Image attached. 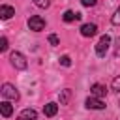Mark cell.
<instances>
[{
  "instance_id": "6da1fadb",
  "label": "cell",
  "mask_w": 120,
  "mask_h": 120,
  "mask_svg": "<svg viewBox=\"0 0 120 120\" xmlns=\"http://www.w3.org/2000/svg\"><path fill=\"white\" fill-rule=\"evenodd\" d=\"M9 62H11V66L17 68V69H26V58H24V54L19 52V51H13V52L9 54Z\"/></svg>"
},
{
  "instance_id": "7a4b0ae2",
  "label": "cell",
  "mask_w": 120,
  "mask_h": 120,
  "mask_svg": "<svg viewBox=\"0 0 120 120\" xmlns=\"http://www.w3.org/2000/svg\"><path fill=\"white\" fill-rule=\"evenodd\" d=\"M109 45H111V38H109L107 34L101 36L99 41H98V45H96V54H98V56H105V52L109 51Z\"/></svg>"
},
{
  "instance_id": "3957f363",
  "label": "cell",
  "mask_w": 120,
  "mask_h": 120,
  "mask_svg": "<svg viewBox=\"0 0 120 120\" xmlns=\"http://www.w3.org/2000/svg\"><path fill=\"white\" fill-rule=\"evenodd\" d=\"M28 26H30V30H34V32H41V30L45 28V19L39 17V15H32V17L28 19Z\"/></svg>"
},
{
  "instance_id": "277c9868",
  "label": "cell",
  "mask_w": 120,
  "mask_h": 120,
  "mask_svg": "<svg viewBox=\"0 0 120 120\" xmlns=\"http://www.w3.org/2000/svg\"><path fill=\"white\" fill-rule=\"evenodd\" d=\"M2 96L4 98H8V99H19V92H17V88L13 86V84H9V82H4V86H2Z\"/></svg>"
},
{
  "instance_id": "5b68a950",
  "label": "cell",
  "mask_w": 120,
  "mask_h": 120,
  "mask_svg": "<svg viewBox=\"0 0 120 120\" xmlns=\"http://www.w3.org/2000/svg\"><path fill=\"white\" fill-rule=\"evenodd\" d=\"M86 107H88V109L101 111V109H105V103H103L99 98H94V96H92V98H88V99H86Z\"/></svg>"
},
{
  "instance_id": "8992f818",
  "label": "cell",
  "mask_w": 120,
  "mask_h": 120,
  "mask_svg": "<svg viewBox=\"0 0 120 120\" xmlns=\"http://www.w3.org/2000/svg\"><path fill=\"white\" fill-rule=\"evenodd\" d=\"M17 120H38V112L34 109H24V111L19 112Z\"/></svg>"
},
{
  "instance_id": "52a82bcc",
  "label": "cell",
  "mask_w": 120,
  "mask_h": 120,
  "mask_svg": "<svg viewBox=\"0 0 120 120\" xmlns=\"http://www.w3.org/2000/svg\"><path fill=\"white\" fill-rule=\"evenodd\" d=\"M13 15H15V9H13L11 6H8V4H2V6H0V17H2L4 21L11 19Z\"/></svg>"
},
{
  "instance_id": "ba28073f",
  "label": "cell",
  "mask_w": 120,
  "mask_h": 120,
  "mask_svg": "<svg viewBox=\"0 0 120 120\" xmlns=\"http://www.w3.org/2000/svg\"><path fill=\"white\" fill-rule=\"evenodd\" d=\"M96 32H98V26H96V24H92V22H88V24H82V26H81V34H82L84 38H92Z\"/></svg>"
},
{
  "instance_id": "9c48e42d",
  "label": "cell",
  "mask_w": 120,
  "mask_h": 120,
  "mask_svg": "<svg viewBox=\"0 0 120 120\" xmlns=\"http://www.w3.org/2000/svg\"><path fill=\"white\" fill-rule=\"evenodd\" d=\"M90 92H92V96H94V98H99V99L107 96V88H105L103 84H92Z\"/></svg>"
},
{
  "instance_id": "30bf717a",
  "label": "cell",
  "mask_w": 120,
  "mask_h": 120,
  "mask_svg": "<svg viewBox=\"0 0 120 120\" xmlns=\"http://www.w3.org/2000/svg\"><path fill=\"white\" fill-rule=\"evenodd\" d=\"M58 112V105L56 103H47L45 107H43V114L45 116H54Z\"/></svg>"
},
{
  "instance_id": "8fae6325",
  "label": "cell",
  "mask_w": 120,
  "mask_h": 120,
  "mask_svg": "<svg viewBox=\"0 0 120 120\" xmlns=\"http://www.w3.org/2000/svg\"><path fill=\"white\" fill-rule=\"evenodd\" d=\"M62 19H64L66 22H71V21H79V19H81V13H75V11L68 9V11L62 15Z\"/></svg>"
},
{
  "instance_id": "7c38bea8",
  "label": "cell",
  "mask_w": 120,
  "mask_h": 120,
  "mask_svg": "<svg viewBox=\"0 0 120 120\" xmlns=\"http://www.w3.org/2000/svg\"><path fill=\"white\" fill-rule=\"evenodd\" d=\"M0 111H2V116H4V118H8V116H11L13 107H11L8 101H2V103H0Z\"/></svg>"
},
{
  "instance_id": "4fadbf2b",
  "label": "cell",
  "mask_w": 120,
  "mask_h": 120,
  "mask_svg": "<svg viewBox=\"0 0 120 120\" xmlns=\"http://www.w3.org/2000/svg\"><path fill=\"white\" fill-rule=\"evenodd\" d=\"M69 98H71V90H69V88L62 90V94H60V105H68Z\"/></svg>"
},
{
  "instance_id": "5bb4252c",
  "label": "cell",
  "mask_w": 120,
  "mask_h": 120,
  "mask_svg": "<svg viewBox=\"0 0 120 120\" xmlns=\"http://www.w3.org/2000/svg\"><path fill=\"white\" fill-rule=\"evenodd\" d=\"M60 64L66 66V68H69V66H71V58H69L68 54H64V56H60Z\"/></svg>"
},
{
  "instance_id": "9a60e30c",
  "label": "cell",
  "mask_w": 120,
  "mask_h": 120,
  "mask_svg": "<svg viewBox=\"0 0 120 120\" xmlns=\"http://www.w3.org/2000/svg\"><path fill=\"white\" fill-rule=\"evenodd\" d=\"M32 2H34L38 8H49V4H51L49 0H32Z\"/></svg>"
},
{
  "instance_id": "2e32d148",
  "label": "cell",
  "mask_w": 120,
  "mask_h": 120,
  "mask_svg": "<svg viewBox=\"0 0 120 120\" xmlns=\"http://www.w3.org/2000/svg\"><path fill=\"white\" fill-rule=\"evenodd\" d=\"M49 43H51L52 47H56V45L60 43V41H58V36H56V34H51V36H49Z\"/></svg>"
},
{
  "instance_id": "e0dca14e",
  "label": "cell",
  "mask_w": 120,
  "mask_h": 120,
  "mask_svg": "<svg viewBox=\"0 0 120 120\" xmlns=\"http://www.w3.org/2000/svg\"><path fill=\"white\" fill-rule=\"evenodd\" d=\"M112 90H116V92H120V75L112 79Z\"/></svg>"
},
{
  "instance_id": "ac0fdd59",
  "label": "cell",
  "mask_w": 120,
  "mask_h": 120,
  "mask_svg": "<svg viewBox=\"0 0 120 120\" xmlns=\"http://www.w3.org/2000/svg\"><path fill=\"white\" fill-rule=\"evenodd\" d=\"M111 21H112V24H120V8L114 11V15H112V19H111Z\"/></svg>"
},
{
  "instance_id": "d6986e66",
  "label": "cell",
  "mask_w": 120,
  "mask_h": 120,
  "mask_svg": "<svg viewBox=\"0 0 120 120\" xmlns=\"http://www.w3.org/2000/svg\"><path fill=\"white\" fill-rule=\"evenodd\" d=\"M6 49H8V39L2 36L0 38V51H6Z\"/></svg>"
},
{
  "instance_id": "ffe728a7",
  "label": "cell",
  "mask_w": 120,
  "mask_h": 120,
  "mask_svg": "<svg viewBox=\"0 0 120 120\" xmlns=\"http://www.w3.org/2000/svg\"><path fill=\"white\" fill-rule=\"evenodd\" d=\"M82 2V6H86V8H92V6H96V0H81Z\"/></svg>"
},
{
  "instance_id": "44dd1931",
  "label": "cell",
  "mask_w": 120,
  "mask_h": 120,
  "mask_svg": "<svg viewBox=\"0 0 120 120\" xmlns=\"http://www.w3.org/2000/svg\"><path fill=\"white\" fill-rule=\"evenodd\" d=\"M118 47H120V39H118Z\"/></svg>"
}]
</instances>
